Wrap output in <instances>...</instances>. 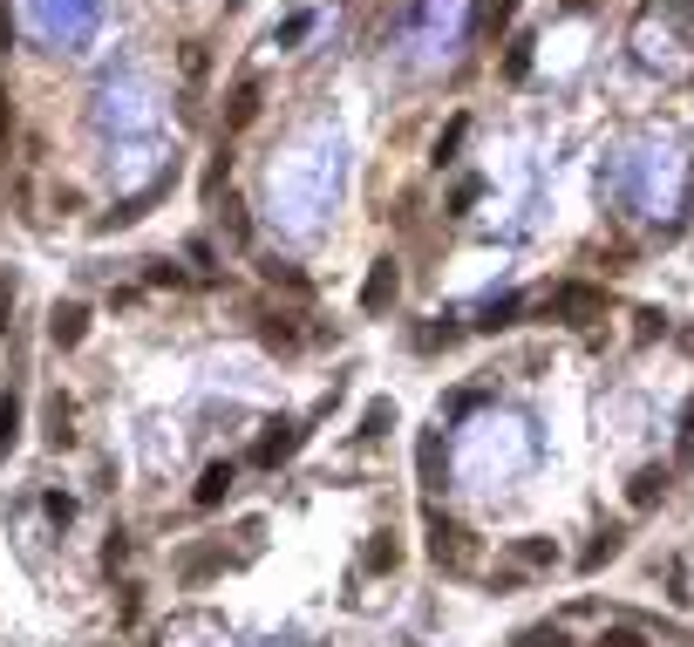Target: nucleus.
<instances>
[{
    "mask_svg": "<svg viewBox=\"0 0 694 647\" xmlns=\"http://www.w3.org/2000/svg\"><path fill=\"white\" fill-rule=\"evenodd\" d=\"M429 559L442 565V573H470L477 565V539L463 532L457 518H442V511H429Z\"/></svg>",
    "mask_w": 694,
    "mask_h": 647,
    "instance_id": "f257e3e1",
    "label": "nucleus"
},
{
    "mask_svg": "<svg viewBox=\"0 0 694 647\" xmlns=\"http://www.w3.org/2000/svg\"><path fill=\"white\" fill-rule=\"evenodd\" d=\"M545 314L572 320V328H592V320H606V294H599V287H586V279H565V287H552V294H545Z\"/></svg>",
    "mask_w": 694,
    "mask_h": 647,
    "instance_id": "f03ea898",
    "label": "nucleus"
},
{
    "mask_svg": "<svg viewBox=\"0 0 694 647\" xmlns=\"http://www.w3.org/2000/svg\"><path fill=\"white\" fill-rule=\"evenodd\" d=\"M395 294H402V266L395 259H375V266H367V279H361V314H388Z\"/></svg>",
    "mask_w": 694,
    "mask_h": 647,
    "instance_id": "7ed1b4c3",
    "label": "nucleus"
},
{
    "mask_svg": "<svg viewBox=\"0 0 694 647\" xmlns=\"http://www.w3.org/2000/svg\"><path fill=\"white\" fill-rule=\"evenodd\" d=\"M300 436H307L300 423H273V429L259 436V450H253V464H259V470H273V464H286V457H293V450H300Z\"/></svg>",
    "mask_w": 694,
    "mask_h": 647,
    "instance_id": "20e7f679",
    "label": "nucleus"
},
{
    "mask_svg": "<svg viewBox=\"0 0 694 647\" xmlns=\"http://www.w3.org/2000/svg\"><path fill=\"white\" fill-rule=\"evenodd\" d=\"M82 335H89V307H82V300H62V307L49 314V341H55V348H82Z\"/></svg>",
    "mask_w": 694,
    "mask_h": 647,
    "instance_id": "39448f33",
    "label": "nucleus"
},
{
    "mask_svg": "<svg viewBox=\"0 0 694 647\" xmlns=\"http://www.w3.org/2000/svg\"><path fill=\"white\" fill-rule=\"evenodd\" d=\"M225 491H232V464H212V470L197 477L191 498H197V511H212V505H225Z\"/></svg>",
    "mask_w": 694,
    "mask_h": 647,
    "instance_id": "423d86ee",
    "label": "nucleus"
},
{
    "mask_svg": "<svg viewBox=\"0 0 694 647\" xmlns=\"http://www.w3.org/2000/svg\"><path fill=\"white\" fill-rule=\"evenodd\" d=\"M253 116H259V83H238V89H232V109H225V124H232V130H245Z\"/></svg>",
    "mask_w": 694,
    "mask_h": 647,
    "instance_id": "0eeeda50",
    "label": "nucleus"
},
{
    "mask_svg": "<svg viewBox=\"0 0 694 647\" xmlns=\"http://www.w3.org/2000/svg\"><path fill=\"white\" fill-rule=\"evenodd\" d=\"M395 565H402L395 532H375V539H367V573H395Z\"/></svg>",
    "mask_w": 694,
    "mask_h": 647,
    "instance_id": "6e6552de",
    "label": "nucleus"
},
{
    "mask_svg": "<svg viewBox=\"0 0 694 647\" xmlns=\"http://www.w3.org/2000/svg\"><path fill=\"white\" fill-rule=\"evenodd\" d=\"M463 137H470V116H449V124H442V137H436V165H457Z\"/></svg>",
    "mask_w": 694,
    "mask_h": 647,
    "instance_id": "1a4fd4ad",
    "label": "nucleus"
},
{
    "mask_svg": "<svg viewBox=\"0 0 694 647\" xmlns=\"http://www.w3.org/2000/svg\"><path fill=\"white\" fill-rule=\"evenodd\" d=\"M661 491H668V470H661V464H647V470L633 477V491H627V498H633V505L647 511V505H653V498H661Z\"/></svg>",
    "mask_w": 694,
    "mask_h": 647,
    "instance_id": "9d476101",
    "label": "nucleus"
},
{
    "mask_svg": "<svg viewBox=\"0 0 694 647\" xmlns=\"http://www.w3.org/2000/svg\"><path fill=\"white\" fill-rule=\"evenodd\" d=\"M21 443V395H0V457Z\"/></svg>",
    "mask_w": 694,
    "mask_h": 647,
    "instance_id": "9b49d317",
    "label": "nucleus"
},
{
    "mask_svg": "<svg viewBox=\"0 0 694 647\" xmlns=\"http://www.w3.org/2000/svg\"><path fill=\"white\" fill-rule=\"evenodd\" d=\"M620 545H627V532H620V524H606V532H599V539L586 545V573H592V565H606V559L620 552Z\"/></svg>",
    "mask_w": 694,
    "mask_h": 647,
    "instance_id": "f8f14e48",
    "label": "nucleus"
},
{
    "mask_svg": "<svg viewBox=\"0 0 694 647\" xmlns=\"http://www.w3.org/2000/svg\"><path fill=\"white\" fill-rule=\"evenodd\" d=\"M395 429V402H367V416H361V436L375 443V436H388Z\"/></svg>",
    "mask_w": 694,
    "mask_h": 647,
    "instance_id": "ddd939ff",
    "label": "nucleus"
},
{
    "mask_svg": "<svg viewBox=\"0 0 694 647\" xmlns=\"http://www.w3.org/2000/svg\"><path fill=\"white\" fill-rule=\"evenodd\" d=\"M68 416H75V410H68V402L55 395V410H49V443H55V450H68V443H75V429H68Z\"/></svg>",
    "mask_w": 694,
    "mask_h": 647,
    "instance_id": "4468645a",
    "label": "nucleus"
},
{
    "mask_svg": "<svg viewBox=\"0 0 694 647\" xmlns=\"http://www.w3.org/2000/svg\"><path fill=\"white\" fill-rule=\"evenodd\" d=\"M504 75H511V83H524V75H531V34H517V42H511V55H504Z\"/></svg>",
    "mask_w": 694,
    "mask_h": 647,
    "instance_id": "2eb2a0df",
    "label": "nucleus"
},
{
    "mask_svg": "<svg viewBox=\"0 0 694 647\" xmlns=\"http://www.w3.org/2000/svg\"><path fill=\"white\" fill-rule=\"evenodd\" d=\"M511 14H517V0H490V8H483V28L498 34V28H511Z\"/></svg>",
    "mask_w": 694,
    "mask_h": 647,
    "instance_id": "dca6fc26",
    "label": "nucleus"
},
{
    "mask_svg": "<svg viewBox=\"0 0 694 647\" xmlns=\"http://www.w3.org/2000/svg\"><path fill=\"white\" fill-rule=\"evenodd\" d=\"M517 647H572V640H565V627H531Z\"/></svg>",
    "mask_w": 694,
    "mask_h": 647,
    "instance_id": "f3484780",
    "label": "nucleus"
},
{
    "mask_svg": "<svg viewBox=\"0 0 694 647\" xmlns=\"http://www.w3.org/2000/svg\"><path fill=\"white\" fill-rule=\"evenodd\" d=\"M511 314H517L511 294H504V300H490V307H483V328H511Z\"/></svg>",
    "mask_w": 694,
    "mask_h": 647,
    "instance_id": "a211bd4d",
    "label": "nucleus"
},
{
    "mask_svg": "<svg viewBox=\"0 0 694 647\" xmlns=\"http://www.w3.org/2000/svg\"><path fill=\"white\" fill-rule=\"evenodd\" d=\"M436 464H442V443H436V436H423V477H429V491L442 484V477H436Z\"/></svg>",
    "mask_w": 694,
    "mask_h": 647,
    "instance_id": "6ab92c4d",
    "label": "nucleus"
},
{
    "mask_svg": "<svg viewBox=\"0 0 694 647\" xmlns=\"http://www.w3.org/2000/svg\"><path fill=\"white\" fill-rule=\"evenodd\" d=\"M517 559H524V565H552V559H558V552H552V545H545V539H524V545H517Z\"/></svg>",
    "mask_w": 694,
    "mask_h": 647,
    "instance_id": "aec40b11",
    "label": "nucleus"
},
{
    "mask_svg": "<svg viewBox=\"0 0 694 647\" xmlns=\"http://www.w3.org/2000/svg\"><path fill=\"white\" fill-rule=\"evenodd\" d=\"M592 647H647V640H640V634H633V627H606V634H599V640H592Z\"/></svg>",
    "mask_w": 694,
    "mask_h": 647,
    "instance_id": "412c9836",
    "label": "nucleus"
},
{
    "mask_svg": "<svg viewBox=\"0 0 694 647\" xmlns=\"http://www.w3.org/2000/svg\"><path fill=\"white\" fill-rule=\"evenodd\" d=\"M225 232H232V238H238V246H245V238H253V225H245V212H238V205H232V198H225Z\"/></svg>",
    "mask_w": 694,
    "mask_h": 647,
    "instance_id": "4be33fe9",
    "label": "nucleus"
},
{
    "mask_svg": "<svg viewBox=\"0 0 694 647\" xmlns=\"http://www.w3.org/2000/svg\"><path fill=\"white\" fill-rule=\"evenodd\" d=\"M477 191H483V184H477V178H463V184H457V198H449V205H457V212H470V205H477Z\"/></svg>",
    "mask_w": 694,
    "mask_h": 647,
    "instance_id": "5701e85b",
    "label": "nucleus"
},
{
    "mask_svg": "<svg viewBox=\"0 0 694 647\" xmlns=\"http://www.w3.org/2000/svg\"><path fill=\"white\" fill-rule=\"evenodd\" d=\"M8 137H14V103H8V89H0V150H8Z\"/></svg>",
    "mask_w": 694,
    "mask_h": 647,
    "instance_id": "b1692460",
    "label": "nucleus"
},
{
    "mask_svg": "<svg viewBox=\"0 0 694 647\" xmlns=\"http://www.w3.org/2000/svg\"><path fill=\"white\" fill-rule=\"evenodd\" d=\"M14 49V14H8V0H0V55Z\"/></svg>",
    "mask_w": 694,
    "mask_h": 647,
    "instance_id": "393cba45",
    "label": "nucleus"
},
{
    "mask_svg": "<svg viewBox=\"0 0 694 647\" xmlns=\"http://www.w3.org/2000/svg\"><path fill=\"white\" fill-rule=\"evenodd\" d=\"M8 314H14V294H8V287H0V328H8Z\"/></svg>",
    "mask_w": 694,
    "mask_h": 647,
    "instance_id": "a878e982",
    "label": "nucleus"
},
{
    "mask_svg": "<svg viewBox=\"0 0 694 647\" xmlns=\"http://www.w3.org/2000/svg\"><path fill=\"white\" fill-rule=\"evenodd\" d=\"M225 8H245V0H225Z\"/></svg>",
    "mask_w": 694,
    "mask_h": 647,
    "instance_id": "bb28decb",
    "label": "nucleus"
}]
</instances>
